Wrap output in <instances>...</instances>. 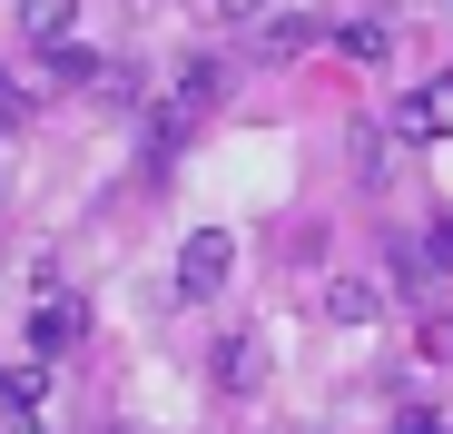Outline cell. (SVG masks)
Here are the masks:
<instances>
[{
    "label": "cell",
    "instance_id": "obj_1",
    "mask_svg": "<svg viewBox=\"0 0 453 434\" xmlns=\"http://www.w3.org/2000/svg\"><path fill=\"white\" fill-rule=\"evenodd\" d=\"M80 336H89V306L69 297V276H40V306H30V355H40V366H59V355L80 345Z\"/></svg>",
    "mask_w": 453,
    "mask_h": 434
},
{
    "label": "cell",
    "instance_id": "obj_2",
    "mask_svg": "<svg viewBox=\"0 0 453 434\" xmlns=\"http://www.w3.org/2000/svg\"><path fill=\"white\" fill-rule=\"evenodd\" d=\"M226 276H237V237H226V228H188L178 237V297H226Z\"/></svg>",
    "mask_w": 453,
    "mask_h": 434
},
{
    "label": "cell",
    "instance_id": "obj_3",
    "mask_svg": "<svg viewBox=\"0 0 453 434\" xmlns=\"http://www.w3.org/2000/svg\"><path fill=\"white\" fill-rule=\"evenodd\" d=\"M395 40H404V20H395V11H355V20H335V50H345V59H365V69H385V59H395Z\"/></svg>",
    "mask_w": 453,
    "mask_h": 434
},
{
    "label": "cell",
    "instance_id": "obj_4",
    "mask_svg": "<svg viewBox=\"0 0 453 434\" xmlns=\"http://www.w3.org/2000/svg\"><path fill=\"white\" fill-rule=\"evenodd\" d=\"M207 376H217L226 395H257V385H266V336H217Z\"/></svg>",
    "mask_w": 453,
    "mask_h": 434
},
{
    "label": "cell",
    "instance_id": "obj_5",
    "mask_svg": "<svg viewBox=\"0 0 453 434\" xmlns=\"http://www.w3.org/2000/svg\"><path fill=\"white\" fill-rule=\"evenodd\" d=\"M385 316V276H326V326H374Z\"/></svg>",
    "mask_w": 453,
    "mask_h": 434
},
{
    "label": "cell",
    "instance_id": "obj_6",
    "mask_svg": "<svg viewBox=\"0 0 453 434\" xmlns=\"http://www.w3.org/2000/svg\"><path fill=\"white\" fill-rule=\"evenodd\" d=\"M395 138H453V80H434V89L395 99Z\"/></svg>",
    "mask_w": 453,
    "mask_h": 434
},
{
    "label": "cell",
    "instance_id": "obj_7",
    "mask_svg": "<svg viewBox=\"0 0 453 434\" xmlns=\"http://www.w3.org/2000/svg\"><path fill=\"white\" fill-rule=\"evenodd\" d=\"M316 40H326L316 11H266L257 20V59H296V50H316Z\"/></svg>",
    "mask_w": 453,
    "mask_h": 434
},
{
    "label": "cell",
    "instance_id": "obj_8",
    "mask_svg": "<svg viewBox=\"0 0 453 434\" xmlns=\"http://www.w3.org/2000/svg\"><path fill=\"white\" fill-rule=\"evenodd\" d=\"M443 267H453V257H443V237H424V247H385V286H395V297H424Z\"/></svg>",
    "mask_w": 453,
    "mask_h": 434
},
{
    "label": "cell",
    "instance_id": "obj_9",
    "mask_svg": "<svg viewBox=\"0 0 453 434\" xmlns=\"http://www.w3.org/2000/svg\"><path fill=\"white\" fill-rule=\"evenodd\" d=\"M11 20H20L30 50H69V30H80V0H20Z\"/></svg>",
    "mask_w": 453,
    "mask_h": 434
},
{
    "label": "cell",
    "instance_id": "obj_10",
    "mask_svg": "<svg viewBox=\"0 0 453 434\" xmlns=\"http://www.w3.org/2000/svg\"><path fill=\"white\" fill-rule=\"evenodd\" d=\"M217 89H226V69H217V59H178V80H168V109L188 119V109H207Z\"/></svg>",
    "mask_w": 453,
    "mask_h": 434
},
{
    "label": "cell",
    "instance_id": "obj_11",
    "mask_svg": "<svg viewBox=\"0 0 453 434\" xmlns=\"http://www.w3.org/2000/svg\"><path fill=\"white\" fill-rule=\"evenodd\" d=\"M40 69H50L59 89H89V80H109V69H99V59H89L80 40H69V50H40Z\"/></svg>",
    "mask_w": 453,
    "mask_h": 434
},
{
    "label": "cell",
    "instance_id": "obj_12",
    "mask_svg": "<svg viewBox=\"0 0 453 434\" xmlns=\"http://www.w3.org/2000/svg\"><path fill=\"white\" fill-rule=\"evenodd\" d=\"M355 178H365V188H385V119H365V128H355Z\"/></svg>",
    "mask_w": 453,
    "mask_h": 434
},
{
    "label": "cell",
    "instance_id": "obj_13",
    "mask_svg": "<svg viewBox=\"0 0 453 434\" xmlns=\"http://www.w3.org/2000/svg\"><path fill=\"white\" fill-rule=\"evenodd\" d=\"M424 355H453V306H434V316H424Z\"/></svg>",
    "mask_w": 453,
    "mask_h": 434
},
{
    "label": "cell",
    "instance_id": "obj_14",
    "mask_svg": "<svg viewBox=\"0 0 453 434\" xmlns=\"http://www.w3.org/2000/svg\"><path fill=\"white\" fill-rule=\"evenodd\" d=\"M20 119H30V89H20V80H0V128H20Z\"/></svg>",
    "mask_w": 453,
    "mask_h": 434
},
{
    "label": "cell",
    "instance_id": "obj_15",
    "mask_svg": "<svg viewBox=\"0 0 453 434\" xmlns=\"http://www.w3.org/2000/svg\"><path fill=\"white\" fill-rule=\"evenodd\" d=\"M395 434H453V424H443V415H424V405H404V415H395Z\"/></svg>",
    "mask_w": 453,
    "mask_h": 434
},
{
    "label": "cell",
    "instance_id": "obj_16",
    "mask_svg": "<svg viewBox=\"0 0 453 434\" xmlns=\"http://www.w3.org/2000/svg\"><path fill=\"white\" fill-rule=\"evenodd\" d=\"M217 11H226V20H247V30H257V20H266V0H217Z\"/></svg>",
    "mask_w": 453,
    "mask_h": 434
},
{
    "label": "cell",
    "instance_id": "obj_17",
    "mask_svg": "<svg viewBox=\"0 0 453 434\" xmlns=\"http://www.w3.org/2000/svg\"><path fill=\"white\" fill-rule=\"evenodd\" d=\"M0 434H40V424H30V415H20V424H0Z\"/></svg>",
    "mask_w": 453,
    "mask_h": 434
},
{
    "label": "cell",
    "instance_id": "obj_18",
    "mask_svg": "<svg viewBox=\"0 0 453 434\" xmlns=\"http://www.w3.org/2000/svg\"><path fill=\"white\" fill-rule=\"evenodd\" d=\"M443 257H453V228H443Z\"/></svg>",
    "mask_w": 453,
    "mask_h": 434
}]
</instances>
